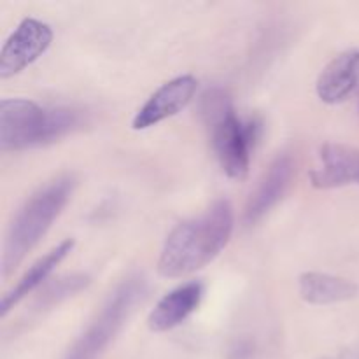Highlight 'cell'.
Segmentation results:
<instances>
[{
    "label": "cell",
    "mask_w": 359,
    "mask_h": 359,
    "mask_svg": "<svg viewBox=\"0 0 359 359\" xmlns=\"http://www.w3.org/2000/svg\"><path fill=\"white\" fill-rule=\"evenodd\" d=\"M359 86V49L340 53L319 74L316 91L325 104L347 100Z\"/></svg>",
    "instance_id": "cell-11"
},
{
    "label": "cell",
    "mask_w": 359,
    "mask_h": 359,
    "mask_svg": "<svg viewBox=\"0 0 359 359\" xmlns=\"http://www.w3.org/2000/svg\"><path fill=\"white\" fill-rule=\"evenodd\" d=\"M321 165L311 170L314 188L332 189L359 184V149L344 144H325L319 151Z\"/></svg>",
    "instance_id": "cell-9"
},
{
    "label": "cell",
    "mask_w": 359,
    "mask_h": 359,
    "mask_svg": "<svg viewBox=\"0 0 359 359\" xmlns=\"http://www.w3.org/2000/svg\"><path fill=\"white\" fill-rule=\"evenodd\" d=\"M83 123L81 111L72 107H44L25 98L0 102V149L25 151L48 146L69 135Z\"/></svg>",
    "instance_id": "cell-4"
},
{
    "label": "cell",
    "mask_w": 359,
    "mask_h": 359,
    "mask_svg": "<svg viewBox=\"0 0 359 359\" xmlns=\"http://www.w3.org/2000/svg\"><path fill=\"white\" fill-rule=\"evenodd\" d=\"M294 174V161L290 154H279L263 172L244 209V223L252 226L262 221L286 195Z\"/></svg>",
    "instance_id": "cell-8"
},
{
    "label": "cell",
    "mask_w": 359,
    "mask_h": 359,
    "mask_svg": "<svg viewBox=\"0 0 359 359\" xmlns=\"http://www.w3.org/2000/svg\"><path fill=\"white\" fill-rule=\"evenodd\" d=\"M298 291L307 304L332 305L356 298L359 286L354 280L321 272H305L298 277Z\"/></svg>",
    "instance_id": "cell-13"
},
{
    "label": "cell",
    "mask_w": 359,
    "mask_h": 359,
    "mask_svg": "<svg viewBox=\"0 0 359 359\" xmlns=\"http://www.w3.org/2000/svg\"><path fill=\"white\" fill-rule=\"evenodd\" d=\"M76 184L77 181L72 174L58 175L32 193L16 210L4 241V277H9L48 233L63 207L69 203Z\"/></svg>",
    "instance_id": "cell-2"
},
{
    "label": "cell",
    "mask_w": 359,
    "mask_h": 359,
    "mask_svg": "<svg viewBox=\"0 0 359 359\" xmlns=\"http://www.w3.org/2000/svg\"><path fill=\"white\" fill-rule=\"evenodd\" d=\"M200 112L224 174L231 179H244L249 172L252 149L262 135V121L256 118L242 121L230 95L221 88L203 93Z\"/></svg>",
    "instance_id": "cell-3"
},
{
    "label": "cell",
    "mask_w": 359,
    "mask_h": 359,
    "mask_svg": "<svg viewBox=\"0 0 359 359\" xmlns=\"http://www.w3.org/2000/svg\"><path fill=\"white\" fill-rule=\"evenodd\" d=\"M233 223L231 203L217 200L200 216L177 224L168 233L160 252V276L175 279L209 265L230 242Z\"/></svg>",
    "instance_id": "cell-1"
},
{
    "label": "cell",
    "mask_w": 359,
    "mask_h": 359,
    "mask_svg": "<svg viewBox=\"0 0 359 359\" xmlns=\"http://www.w3.org/2000/svg\"><path fill=\"white\" fill-rule=\"evenodd\" d=\"M90 277L86 273H72V276H65L62 279H56L51 286L46 287L41 293L37 300V309L42 307H53V305L60 304L65 298L72 297V294L79 293L84 287L90 284Z\"/></svg>",
    "instance_id": "cell-14"
},
{
    "label": "cell",
    "mask_w": 359,
    "mask_h": 359,
    "mask_svg": "<svg viewBox=\"0 0 359 359\" xmlns=\"http://www.w3.org/2000/svg\"><path fill=\"white\" fill-rule=\"evenodd\" d=\"M325 359H330V358H325Z\"/></svg>",
    "instance_id": "cell-16"
},
{
    "label": "cell",
    "mask_w": 359,
    "mask_h": 359,
    "mask_svg": "<svg viewBox=\"0 0 359 359\" xmlns=\"http://www.w3.org/2000/svg\"><path fill=\"white\" fill-rule=\"evenodd\" d=\"M74 245H76L74 238H67V241L60 242L56 248H53L48 255L39 258L20 277V280L2 297V302H0V318H6L20 302H23L28 294L34 293L39 286H42L46 283V279L53 273V270L72 252Z\"/></svg>",
    "instance_id": "cell-12"
},
{
    "label": "cell",
    "mask_w": 359,
    "mask_h": 359,
    "mask_svg": "<svg viewBox=\"0 0 359 359\" xmlns=\"http://www.w3.org/2000/svg\"><path fill=\"white\" fill-rule=\"evenodd\" d=\"M146 294L147 280L139 273L121 280L62 359H100Z\"/></svg>",
    "instance_id": "cell-5"
},
{
    "label": "cell",
    "mask_w": 359,
    "mask_h": 359,
    "mask_svg": "<svg viewBox=\"0 0 359 359\" xmlns=\"http://www.w3.org/2000/svg\"><path fill=\"white\" fill-rule=\"evenodd\" d=\"M255 354L251 342L248 340H238L233 347L230 349V358L228 359H251Z\"/></svg>",
    "instance_id": "cell-15"
},
{
    "label": "cell",
    "mask_w": 359,
    "mask_h": 359,
    "mask_svg": "<svg viewBox=\"0 0 359 359\" xmlns=\"http://www.w3.org/2000/svg\"><path fill=\"white\" fill-rule=\"evenodd\" d=\"M205 287L198 280H191L168 291L156 304L147 318L151 332L163 333L181 326L202 304Z\"/></svg>",
    "instance_id": "cell-10"
},
{
    "label": "cell",
    "mask_w": 359,
    "mask_h": 359,
    "mask_svg": "<svg viewBox=\"0 0 359 359\" xmlns=\"http://www.w3.org/2000/svg\"><path fill=\"white\" fill-rule=\"evenodd\" d=\"M196 86L198 81L193 76H179L161 84L133 116L132 128L147 130L181 112L195 97Z\"/></svg>",
    "instance_id": "cell-7"
},
{
    "label": "cell",
    "mask_w": 359,
    "mask_h": 359,
    "mask_svg": "<svg viewBox=\"0 0 359 359\" xmlns=\"http://www.w3.org/2000/svg\"><path fill=\"white\" fill-rule=\"evenodd\" d=\"M53 42V30L48 23L35 18H25L4 42L0 51V77L9 79L41 58Z\"/></svg>",
    "instance_id": "cell-6"
}]
</instances>
